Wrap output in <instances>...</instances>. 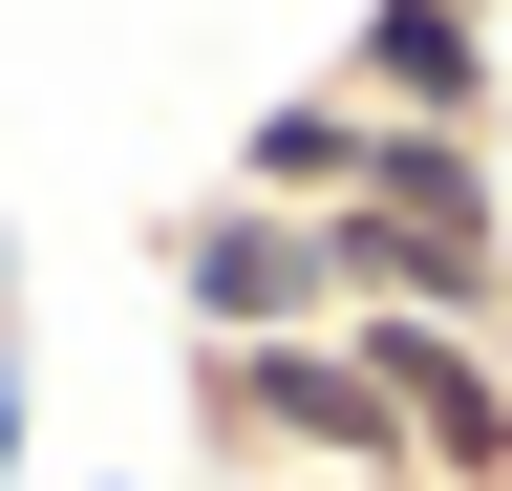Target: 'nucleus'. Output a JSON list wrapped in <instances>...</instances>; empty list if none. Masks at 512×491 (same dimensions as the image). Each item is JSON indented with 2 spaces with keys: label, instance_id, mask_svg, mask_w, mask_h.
I'll use <instances>...</instances> for the list:
<instances>
[{
  "label": "nucleus",
  "instance_id": "f257e3e1",
  "mask_svg": "<svg viewBox=\"0 0 512 491\" xmlns=\"http://www.w3.org/2000/svg\"><path fill=\"white\" fill-rule=\"evenodd\" d=\"M171 406H192L214 491H384L406 470V427L342 342H171Z\"/></svg>",
  "mask_w": 512,
  "mask_h": 491
},
{
  "label": "nucleus",
  "instance_id": "f03ea898",
  "mask_svg": "<svg viewBox=\"0 0 512 491\" xmlns=\"http://www.w3.org/2000/svg\"><path fill=\"white\" fill-rule=\"evenodd\" d=\"M150 278H171V342H342V235L320 214L171 193L150 214Z\"/></svg>",
  "mask_w": 512,
  "mask_h": 491
},
{
  "label": "nucleus",
  "instance_id": "7ed1b4c3",
  "mask_svg": "<svg viewBox=\"0 0 512 491\" xmlns=\"http://www.w3.org/2000/svg\"><path fill=\"white\" fill-rule=\"evenodd\" d=\"M214 193H256V214H342V193H363V107H342V86H278V107L235 129Z\"/></svg>",
  "mask_w": 512,
  "mask_h": 491
},
{
  "label": "nucleus",
  "instance_id": "20e7f679",
  "mask_svg": "<svg viewBox=\"0 0 512 491\" xmlns=\"http://www.w3.org/2000/svg\"><path fill=\"white\" fill-rule=\"evenodd\" d=\"M491 150H512V86H491Z\"/></svg>",
  "mask_w": 512,
  "mask_h": 491
},
{
  "label": "nucleus",
  "instance_id": "39448f33",
  "mask_svg": "<svg viewBox=\"0 0 512 491\" xmlns=\"http://www.w3.org/2000/svg\"><path fill=\"white\" fill-rule=\"evenodd\" d=\"M491 43H512V0H491Z\"/></svg>",
  "mask_w": 512,
  "mask_h": 491
},
{
  "label": "nucleus",
  "instance_id": "423d86ee",
  "mask_svg": "<svg viewBox=\"0 0 512 491\" xmlns=\"http://www.w3.org/2000/svg\"><path fill=\"white\" fill-rule=\"evenodd\" d=\"M384 491H427V470H384Z\"/></svg>",
  "mask_w": 512,
  "mask_h": 491
}]
</instances>
